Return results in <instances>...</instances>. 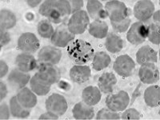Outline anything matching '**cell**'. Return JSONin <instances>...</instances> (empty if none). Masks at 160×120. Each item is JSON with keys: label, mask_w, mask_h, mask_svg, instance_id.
Masks as SVG:
<instances>
[{"label": "cell", "mask_w": 160, "mask_h": 120, "mask_svg": "<svg viewBox=\"0 0 160 120\" xmlns=\"http://www.w3.org/2000/svg\"><path fill=\"white\" fill-rule=\"evenodd\" d=\"M90 35L97 38H103L107 37L108 32V26L107 22L102 20H95L89 26Z\"/></svg>", "instance_id": "25"}, {"label": "cell", "mask_w": 160, "mask_h": 120, "mask_svg": "<svg viewBox=\"0 0 160 120\" xmlns=\"http://www.w3.org/2000/svg\"><path fill=\"white\" fill-rule=\"evenodd\" d=\"M148 28V37L152 43L159 45L160 43V33H159V23L150 24Z\"/></svg>", "instance_id": "32"}, {"label": "cell", "mask_w": 160, "mask_h": 120, "mask_svg": "<svg viewBox=\"0 0 160 120\" xmlns=\"http://www.w3.org/2000/svg\"><path fill=\"white\" fill-rule=\"evenodd\" d=\"M91 75V68L88 66H74L70 70V77L74 82L82 84L88 82Z\"/></svg>", "instance_id": "16"}, {"label": "cell", "mask_w": 160, "mask_h": 120, "mask_svg": "<svg viewBox=\"0 0 160 120\" xmlns=\"http://www.w3.org/2000/svg\"><path fill=\"white\" fill-rule=\"evenodd\" d=\"M118 113L108 109H101L96 115V119H120Z\"/></svg>", "instance_id": "33"}, {"label": "cell", "mask_w": 160, "mask_h": 120, "mask_svg": "<svg viewBox=\"0 0 160 120\" xmlns=\"http://www.w3.org/2000/svg\"><path fill=\"white\" fill-rule=\"evenodd\" d=\"M10 110L13 116L19 118H28L31 114L30 109L24 108L23 106L18 102L17 96L12 97L10 100Z\"/></svg>", "instance_id": "27"}, {"label": "cell", "mask_w": 160, "mask_h": 120, "mask_svg": "<svg viewBox=\"0 0 160 120\" xmlns=\"http://www.w3.org/2000/svg\"><path fill=\"white\" fill-rule=\"evenodd\" d=\"M0 88H1V93H0V100H2L4 98H5V96L7 95V94H8V90H7V87H6L5 84L3 83V82H0Z\"/></svg>", "instance_id": "41"}, {"label": "cell", "mask_w": 160, "mask_h": 120, "mask_svg": "<svg viewBox=\"0 0 160 120\" xmlns=\"http://www.w3.org/2000/svg\"><path fill=\"white\" fill-rule=\"evenodd\" d=\"M38 35L44 38H51L54 34V28L49 20L42 19L38 24Z\"/></svg>", "instance_id": "31"}, {"label": "cell", "mask_w": 160, "mask_h": 120, "mask_svg": "<svg viewBox=\"0 0 160 120\" xmlns=\"http://www.w3.org/2000/svg\"><path fill=\"white\" fill-rule=\"evenodd\" d=\"M68 105L66 98L59 94H52L46 100V109L49 112L60 116L68 111Z\"/></svg>", "instance_id": "8"}, {"label": "cell", "mask_w": 160, "mask_h": 120, "mask_svg": "<svg viewBox=\"0 0 160 120\" xmlns=\"http://www.w3.org/2000/svg\"><path fill=\"white\" fill-rule=\"evenodd\" d=\"M72 113L75 119H92L95 115L92 106L88 105L84 102H80L75 104L73 108Z\"/></svg>", "instance_id": "21"}, {"label": "cell", "mask_w": 160, "mask_h": 120, "mask_svg": "<svg viewBox=\"0 0 160 120\" xmlns=\"http://www.w3.org/2000/svg\"><path fill=\"white\" fill-rule=\"evenodd\" d=\"M10 118V111L8 105L6 103L1 104L0 108V118L1 119H8Z\"/></svg>", "instance_id": "38"}, {"label": "cell", "mask_w": 160, "mask_h": 120, "mask_svg": "<svg viewBox=\"0 0 160 120\" xmlns=\"http://www.w3.org/2000/svg\"><path fill=\"white\" fill-rule=\"evenodd\" d=\"M40 2H41L40 0H38V1H28V4L31 8H35L37 5H38Z\"/></svg>", "instance_id": "42"}, {"label": "cell", "mask_w": 160, "mask_h": 120, "mask_svg": "<svg viewBox=\"0 0 160 120\" xmlns=\"http://www.w3.org/2000/svg\"><path fill=\"white\" fill-rule=\"evenodd\" d=\"M88 14L85 11H79L73 14L68 24V30L74 35H80L86 31L89 24Z\"/></svg>", "instance_id": "5"}, {"label": "cell", "mask_w": 160, "mask_h": 120, "mask_svg": "<svg viewBox=\"0 0 160 120\" xmlns=\"http://www.w3.org/2000/svg\"><path fill=\"white\" fill-rule=\"evenodd\" d=\"M18 48L25 53H35L40 48L39 40L33 33H23L18 38Z\"/></svg>", "instance_id": "12"}, {"label": "cell", "mask_w": 160, "mask_h": 120, "mask_svg": "<svg viewBox=\"0 0 160 120\" xmlns=\"http://www.w3.org/2000/svg\"><path fill=\"white\" fill-rule=\"evenodd\" d=\"M117 83V78L112 73L105 72L98 78V86L100 91L104 94H110L113 92L115 84Z\"/></svg>", "instance_id": "20"}, {"label": "cell", "mask_w": 160, "mask_h": 120, "mask_svg": "<svg viewBox=\"0 0 160 120\" xmlns=\"http://www.w3.org/2000/svg\"><path fill=\"white\" fill-rule=\"evenodd\" d=\"M61 58H62L61 50L51 46H47L42 48L38 54V61L40 64L55 65L59 62Z\"/></svg>", "instance_id": "10"}, {"label": "cell", "mask_w": 160, "mask_h": 120, "mask_svg": "<svg viewBox=\"0 0 160 120\" xmlns=\"http://www.w3.org/2000/svg\"><path fill=\"white\" fill-rule=\"evenodd\" d=\"M8 72V67L6 64L5 62H3V60L0 61V77L2 78L7 75V73Z\"/></svg>", "instance_id": "39"}, {"label": "cell", "mask_w": 160, "mask_h": 120, "mask_svg": "<svg viewBox=\"0 0 160 120\" xmlns=\"http://www.w3.org/2000/svg\"><path fill=\"white\" fill-rule=\"evenodd\" d=\"M35 75L40 81L49 86L56 83L60 79L59 70L51 64H40Z\"/></svg>", "instance_id": "4"}, {"label": "cell", "mask_w": 160, "mask_h": 120, "mask_svg": "<svg viewBox=\"0 0 160 120\" xmlns=\"http://www.w3.org/2000/svg\"><path fill=\"white\" fill-rule=\"evenodd\" d=\"M18 102L24 108L31 109L35 107L37 104V97L35 93H33L29 88H23L18 91L17 95Z\"/></svg>", "instance_id": "22"}, {"label": "cell", "mask_w": 160, "mask_h": 120, "mask_svg": "<svg viewBox=\"0 0 160 120\" xmlns=\"http://www.w3.org/2000/svg\"><path fill=\"white\" fill-rule=\"evenodd\" d=\"M30 85L31 88L36 95L42 96V95H48L51 91V86L43 83L42 81H40L36 75H34L30 80Z\"/></svg>", "instance_id": "30"}, {"label": "cell", "mask_w": 160, "mask_h": 120, "mask_svg": "<svg viewBox=\"0 0 160 120\" xmlns=\"http://www.w3.org/2000/svg\"><path fill=\"white\" fill-rule=\"evenodd\" d=\"M138 77L141 82L145 84L155 83L159 80V71L153 63H146L140 68Z\"/></svg>", "instance_id": "14"}, {"label": "cell", "mask_w": 160, "mask_h": 120, "mask_svg": "<svg viewBox=\"0 0 160 120\" xmlns=\"http://www.w3.org/2000/svg\"><path fill=\"white\" fill-rule=\"evenodd\" d=\"M159 14H160V11H158L156 13H155V15H154V19H155V21H157L158 23H159Z\"/></svg>", "instance_id": "43"}, {"label": "cell", "mask_w": 160, "mask_h": 120, "mask_svg": "<svg viewBox=\"0 0 160 120\" xmlns=\"http://www.w3.org/2000/svg\"><path fill=\"white\" fill-rule=\"evenodd\" d=\"M11 41V36L8 32L4 29H1V35H0V47L2 48L3 46L7 45Z\"/></svg>", "instance_id": "37"}, {"label": "cell", "mask_w": 160, "mask_h": 120, "mask_svg": "<svg viewBox=\"0 0 160 120\" xmlns=\"http://www.w3.org/2000/svg\"><path fill=\"white\" fill-rule=\"evenodd\" d=\"M74 39H75V35L70 32L67 26L62 24L56 28L51 36V42L55 47L66 48Z\"/></svg>", "instance_id": "9"}, {"label": "cell", "mask_w": 160, "mask_h": 120, "mask_svg": "<svg viewBox=\"0 0 160 120\" xmlns=\"http://www.w3.org/2000/svg\"><path fill=\"white\" fill-rule=\"evenodd\" d=\"M148 37V28L143 22H137L133 23L127 35L128 42L134 45H139Z\"/></svg>", "instance_id": "11"}, {"label": "cell", "mask_w": 160, "mask_h": 120, "mask_svg": "<svg viewBox=\"0 0 160 120\" xmlns=\"http://www.w3.org/2000/svg\"><path fill=\"white\" fill-rule=\"evenodd\" d=\"M38 118H39V119H58V115H55V114H53V113L48 111L47 113H45V114L41 115Z\"/></svg>", "instance_id": "40"}, {"label": "cell", "mask_w": 160, "mask_h": 120, "mask_svg": "<svg viewBox=\"0 0 160 120\" xmlns=\"http://www.w3.org/2000/svg\"><path fill=\"white\" fill-rule=\"evenodd\" d=\"M105 46L111 53H118L123 48V41L115 33L111 32L107 35Z\"/></svg>", "instance_id": "26"}, {"label": "cell", "mask_w": 160, "mask_h": 120, "mask_svg": "<svg viewBox=\"0 0 160 120\" xmlns=\"http://www.w3.org/2000/svg\"><path fill=\"white\" fill-rule=\"evenodd\" d=\"M82 98L85 103L90 106H94L99 102L102 95L100 90L97 87L90 86L82 91Z\"/></svg>", "instance_id": "23"}, {"label": "cell", "mask_w": 160, "mask_h": 120, "mask_svg": "<svg viewBox=\"0 0 160 120\" xmlns=\"http://www.w3.org/2000/svg\"><path fill=\"white\" fill-rule=\"evenodd\" d=\"M144 100L146 104L151 108L159 106L160 88L158 86H151L146 89L144 92Z\"/></svg>", "instance_id": "24"}, {"label": "cell", "mask_w": 160, "mask_h": 120, "mask_svg": "<svg viewBox=\"0 0 160 120\" xmlns=\"http://www.w3.org/2000/svg\"><path fill=\"white\" fill-rule=\"evenodd\" d=\"M105 10L111 22H118L129 18L130 10L121 1L112 0L106 3Z\"/></svg>", "instance_id": "3"}, {"label": "cell", "mask_w": 160, "mask_h": 120, "mask_svg": "<svg viewBox=\"0 0 160 120\" xmlns=\"http://www.w3.org/2000/svg\"><path fill=\"white\" fill-rule=\"evenodd\" d=\"M113 68L120 76L128 78L135 72V63L129 55H120L115 59Z\"/></svg>", "instance_id": "6"}, {"label": "cell", "mask_w": 160, "mask_h": 120, "mask_svg": "<svg viewBox=\"0 0 160 120\" xmlns=\"http://www.w3.org/2000/svg\"><path fill=\"white\" fill-rule=\"evenodd\" d=\"M111 22L113 29L115 30V31L118 33H123L128 31V29L129 28L130 25H131V19H130V18H127L126 19L121 21V22Z\"/></svg>", "instance_id": "34"}, {"label": "cell", "mask_w": 160, "mask_h": 120, "mask_svg": "<svg viewBox=\"0 0 160 120\" xmlns=\"http://www.w3.org/2000/svg\"><path fill=\"white\" fill-rule=\"evenodd\" d=\"M130 103V97L126 91H121L116 94L108 95L106 98V104L113 111H122Z\"/></svg>", "instance_id": "7"}, {"label": "cell", "mask_w": 160, "mask_h": 120, "mask_svg": "<svg viewBox=\"0 0 160 120\" xmlns=\"http://www.w3.org/2000/svg\"><path fill=\"white\" fill-rule=\"evenodd\" d=\"M15 64L18 70L23 72H30L37 68V61L35 57L28 53L20 54L15 58Z\"/></svg>", "instance_id": "17"}, {"label": "cell", "mask_w": 160, "mask_h": 120, "mask_svg": "<svg viewBox=\"0 0 160 120\" xmlns=\"http://www.w3.org/2000/svg\"><path fill=\"white\" fill-rule=\"evenodd\" d=\"M111 62V57L109 55L104 51H99V52L95 53L93 58V68L95 71H102L105 69L110 65Z\"/></svg>", "instance_id": "29"}, {"label": "cell", "mask_w": 160, "mask_h": 120, "mask_svg": "<svg viewBox=\"0 0 160 120\" xmlns=\"http://www.w3.org/2000/svg\"><path fill=\"white\" fill-rule=\"evenodd\" d=\"M88 15L95 20H102L108 17V13L104 9L103 6L98 0H89L87 4Z\"/></svg>", "instance_id": "19"}, {"label": "cell", "mask_w": 160, "mask_h": 120, "mask_svg": "<svg viewBox=\"0 0 160 120\" xmlns=\"http://www.w3.org/2000/svg\"><path fill=\"white\" fill-rule=\"evenodd\" d=\"M137 62L140 65L158 62V55L155 50L149 46H144L136 53Z\"/></svg>", "instance_id": "18"}, {"label": "cell", "mask_w": 160, "mask_h": 120, "mask_svg": "<svg viewBox=\"0 0 160 120\" xmlns=\"http://www.w3.org/2000/svg\"><path fill=\"white\" fill-rule=\"evenodd\" d=\"M17 19L14 13L8 9H2L0 11V25L1 29H11L16 25Z\"/></svg>", "instance_id": "28"}, {"label": "cell", "mask_w": 160, "mask_h": 120, "mask_svg": "<svg viewBox=\"0 0 160 120\" xmlns=\"http://www.w3.org/2000/svg\"><path fill=\"white\" fill-rule=\"evenodd\" d=\"M139 112L134 108H131L125 111L122 115V119H140Z\"/></svg>", "instance_id": "35"}, {"label": "cell", "mask_w": 160, "mask_h": 120, "mask_svg": "<svg viewBox=\"0 0 160 120\" xmlns=\"http://www.w3.org/2000/svg\"><path fill=\"white\" fill-rule=\"evenodd\" d=\"M69 2L70 5H71V13H73V14L79 11L80 8H82V6H83L82 0H71V1H69Z\"/></svg>", "instance_id": "36"}, {"label": "cell", "mask_w": 160, "mask_h": 120, "mask_svg": "<svg viewBox=\"0 0 160 120\" xmlns=\"http://www.w3.org/2000/svg\"><path fill=\"white\" fill-rule=\"evenodd\" d=\"M68 54L73 62L83 65L94 58L95 51L89 42L82 39H76L68 45Z\"/></svg>", "instance_id": "2"}, {"label": "cell", "mask_w": 160, "mask_h": 120, "mask_svg": "<svg viewBox=\"0 0 160 120\" xmlns=\"http://www.w3.org/2000/svg\"><path fill=\"white\" fill-rule=\"evenodd\" d=\"M38 12L47 17L50 22L59 23L71 14V8L67 0H47L40 6Z\"/></svg>", "instance_id": "1"}, {"label": "cell", "mask_w": 160, "mask_h": 120, "mask_svg": "<svg viewBox=\"0 0 160 120\" xmlns=\"http://www.w3.org/2000/svg\"><path fill=\"white\" fill-rule=\"evenodd\" d=\"M31 80V76L28 73L15 69L11 71L8 81L10 85L15 89H22Z\"/></svg>", "instance_id": "15"}, {"label": "cell", "mask_w": 160, "mask_h": 120, "mask_svg": "<svg viewBox=\"0 0 160 120\" xmlns=\"http://www.w3.org/2000/svg\"><path fill=\"white\" fill-rule=\"evenodd\" d=\"M155 6L150 0L138 1L134 7V15L140 22H147L152 17Z\"/></svg>", "instance_id": "13"}]
</instances>
